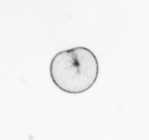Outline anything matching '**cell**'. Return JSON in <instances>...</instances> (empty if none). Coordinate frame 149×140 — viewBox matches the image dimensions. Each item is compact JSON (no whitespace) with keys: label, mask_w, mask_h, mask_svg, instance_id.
<instances>
[{"label":"cell","mask_w":149,"mask_h":140,"mask_svg":"<svg viewBox=\"0 0 149 140\" xmlns=\"http://www.w3.org/2000/svg\"><path fill=\"white\" fill-rule=\"evenodd\" d=\"M49 72L57 87L66 93L77 94L88 90L95 83L99 66L93 52L84 47H76L54 56Z\"/></svg>","instance_id":"6da1fadb"}]
</instances>
